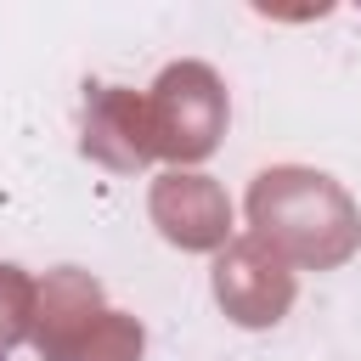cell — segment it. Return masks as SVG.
<instances>
[{
	"instance_id": "obj_1",
	"label": "cell",
	"mask_w": 361,
	"mask_h": 361,
	"mask_svg": "<svg viewBox=\"0 0 361 361\" xmlns=\"http://www.w3.org/2000/svg\"><path fill=\"white\" fill-rule=\"evenodd\" d=\"M0 361H6V355H0Z\"/></svg>"
}]
</instances>
